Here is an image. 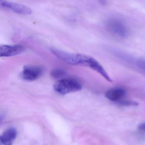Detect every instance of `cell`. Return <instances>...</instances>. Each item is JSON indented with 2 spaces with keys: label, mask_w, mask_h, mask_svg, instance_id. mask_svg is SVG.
<instances>
[{
  "label": "cell",
  "mask_w": 145,
  "mask_h": 145,
  "mask_svg": "<svg viewBox=\"0 0 145 145\" xmlns=\"http://www.w3.org/2000/svg\"><path fill=\"white\" fill-rule=\"evenodd\" d=\"M51 52L58 59L64 62L74 66L88 67L98 72L103 77L107 75L103 67L95 58L90 56L78 53H71L52 48Z\"/></svg>",
  "instance_id": "obj_1"
},
{
  "label": "cell",
  "mask_w": 145,
  "mask_h": 145,
  "mask_svg": "<svg viewBox=\"0 0 145 145\" xmlns=\"http://www.w3.org/2000/svg\"><path fill=\"white\" fill-rule=\"evenodd\" d=\"M54 90L58 94L65 95L81 90L82 85L74 79H63L56 82L53 86Z\"/></svg>",
  "instance_id": "obj_2"
},
{
  "label": "cell",
  "mask_w": 145,
  "mask_h": 145,
  "mask_svg": "<svg viewBox=\"0 0 145 145\" xmlns=\"http://www.w3.org/2000/svg\"><path fill=\"white\" fill-rule=\"evenodd\" d=\"M43 72L42 69L39 66L28 65L24 68L21 77L24 80L32 81L38 79Z\"/></svg>",
  "instance_id": "obj_3"
},
{
  "label": "cell",
  "mask_w": 145,
  "mask_h": 145,
  "mask_svg": "<svg viewBox=\"0 0 145 145\" xmlns=\"http://www.w3.org/2000/svg\"><path fill=\"white\" fill-rule=\"evenodd\" d=\"M24 48L20 45H0V57H10L21 54Z\"/></svg>",
  "instance_id": "obj_4"
},
{
  "label": "cell",
  "mask_w": 145,
  "mask_h": 145,
  "mask_svg": "<svg viewBox=\"0 0 145 145\" xmlns=\"http://www.w3.org/2000/svg\"><path fill=\"white\" fill-rule=\"evenodd\" d=\"M16 136L17 131L15 128L7 129L0 135V143L4 145H10Z\"/></svg>",
  "instance_id": "obj_5"
},
{
  "label": "cell",
  "mask_w": 145,
  "mask_h": 145,
  "mask_svg": "<svg viewBox=\"0 0 145 145\" xmlns=\"http://www.w3.org/2000/svg\"><path fill=\"white\" fill-rule=\"evenodd\" d=\"M125 94L126 91L122 88H112L106 92L105 96L112 101H118L122 99Z\"/></svg>",
  "instance_id": "obj_6"
},
{
  "label": "cell",
  "mask_w": 145,
  "mask_h": 145,
  "mask_svg": "<svg viewBox=\"0 0 145 145\" xmlns=\"http://www.w3.org/2000/svg\"><path fill=\"white\" fill-rule=\"evenodd\" d=\"M15 3L7 0H0V9H5L12 12L15 7Z\"/></svg>",
  "instance_id": "obj_7"
},
{
  "label": "cell",
  "mask_w": 145,
  "mask_h": 145,
  "mask_svg": "<svg viewBox=\"0 0 145 145\" xmlns=\"http://www.w3.org/2000/svg\"><path fill=\"white\" fill-rule=\"evenodd\" d=\"M50 74L51 76L54 78H60L66 74V72L61 69H56L52 71Z\"/></svg>",
  "instance_id": "obj_8"
},
{
  "label": "cell",
  "mask_w": 145,
  "mask_h": 145,
  "mask_svg": "<svg viewBox=\"0 0 145 145\" xmlns=\"http://www.w3.org/2000/svg\"><path fill=\"white\" fill-rule=\"evenodd\" d=\"M120 105L123 106H138L139 104L136 102L132 101H123L119 102Z\"/></svg>",
  "instance_id": "obj_9"
},
{
  "label": "cell",
  "mask_w": 145,
  "mask_h": 145,
  "mask_svg": "<svg viewBox=\"0 0 145 145\" xmlns=\"http://www.w3.org/2000/svg\"><path fill=\"white\" fill-rule=\"evenodd\" d=\"M138 129L140 131L144 132V131H145V123H144L140 124L138 125Z\"/></svg>",
  "instance_id": "obj_10"
},
{
  "label": "cell",
  "mask_w": 145,
  "mask_h": 145,
  "mask_svg": "<svg viewBox=\"0 0 145 145\" xmlns=\"http://www.w3.org/2000/svg\"><path fill=\"white\" fill-rule=\"evenodd\" d=\"M4 118V115L3 114H0V124L1 123V122L3 121Z\"/></svg>",
  "instance_id": "obj_11"
}]
</instances>
